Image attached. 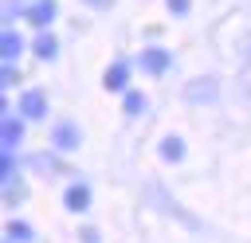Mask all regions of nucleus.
I'll return each instance as SVG.
<instances>
[{
	"mask_svg": "<svg viewBox=\"0 0 251 243\" xmlns=\"http://www.w3.org/2000/svg\"><path fill=\"white\" fill-rule=\"evenodd\" d=\"M16 78H20V71L8 63V67H4V86H16Z\"/></svg>",
	"mask_w": 251,
	"mask_h": 243,
	"instance_id": "obj_13",
	"label": "nucleus"
},
{
	"mask_svg": "<svg viewBox=\"0 0 251 243\" xmlns=\"http://www.w3.org/2000/svg\"><path fill=\"white\" fill-rule=\"evenodd\" d=\"M67 208L71 212H86L90 208V188L86 184H71L67 188Z\"/></svg>",
	"mask_w": 251,
	"mask_h": 243,
	"instance_id": "obj_4",
	"label": "nucleus"
},
{
	"mask_svg": "<svg viewBox=\"0 0 251 243\" xmlns=\"http://www.w3.org/2000/svg\"><path fill=\"white\" fill-rule=\"evenodd\" d=\"M8 239H12V243H27V239H31V227L20 223V219H12V223H8Z\"/></svg>",
	"mask_w": 251,
	"mask_h": 243,
	"instance_id": "obj_11",
	"label": "nucleus"
},
{
	"mask_svg": "<svg viewBox=\"0 0 251 243\" xmlns=\"http://www.w3.org/2000/svg\"><path fill=\"white\" fill-rule=\"evenodd\" d=\"M126 82H129V63H114L106 71V86L110 90H126Z\"/></svg>",
	"mask_w": 251,
	"mask_h": 243,
	"instance_id": "obj_5",
	"label": "nucleus"
},
{
	"mask_svg": "<svg viewBox=\"0 0 251 243\" xmlns=\"http://www.w3.org/2000/svg\"><path fill=\"white\" fill-rule=\"evenodd\" d=\"M126 110H129V114H141V110H145V98H141L137 90H126Z\"/></svg>",
	"mask_w": 251,
	"mask_h": 243,
	"instance_id": "obj_12",
	"label": "nucleus"
},
{
	"mask_svg": "<svg viewBox=\"0 0 251 243\" xmlns=\"http://www.w3.org/2000/svg\"><path fill=\"white\" fill-rule=\"evenodd\" d=\"M75 145H78V129L67 125V122L55 125V149H75Z\"/></svg>",
	"mask_w": 251,
	"mask_h": 243,
	"instance_id": "obj_6",
	"label": "nucleus"
},
{
	"mask_svg": "<svg viewBox=\"0 0 251 243\" xmlns=\"http://www.w3.org/2000/svg\"><path fill=\"white\" fill-rule=\"evenodd\" d=\"M169 8L173 12H188V0H169Z\"/></svg>",
	"mask_w": 251,
	"mask_h": 243,
	"instance_id": "obj_14",
	"label": "nucleus"
},
{
	"mask_svg": "<svg viewBox=\"0 0 251 243\" xmlns=\"http://www.w3.org/2000/svg\"><path fill=\"white\" fill-rule=\"evenodd\" d=\"M20 114H24V118H35V122H39V118L47 114V102H43V94H39V90H27V94L20 98Z\"/></svg>",
	"mask_w": 251,
	"mask_h": 243,
	"instance_id": "obj_2",
	"label": "nucleus"
},
{
	"mask_svg": "<svg viewBox=\"0 0 251 243\" xmlns=\"http://www.w3.org/2000/svg\"><path fill=\"white\" fill-rule=\"evenodd\" d=\"M55 51H59V43H55V35H47V31H43V35L35 39V55H39V59H51Z\"/></svg>",
	"mask_w": 251,
	"mask_h": 243,
	"instance_id": "obj_9",
	"label": "nucleus"
},
{
	"mask_svg": "<svg viewBox=\"0 0 251 243\" xmlns=\"http://www.w3.org/2000/svg\"><path fill=\"white\" fill-rule=\"evenodd\" d=\"M141 67H145L149 74L169 71V51H165V47H149V51H141Z\"/></svg>",
	"mask_w": 251,
	"mask_h": 243,
	"instance_id": "obj_1",
	"label": "nucleus"
},
{
	"mask_svg": "<svg viewBox=\"0 0 251 243\" xmlns=\"http://www.w3.org/2000/svg\"><path fill=\"white\" fill-rule=\"evenodd\" d=\"M90 4H110V0H90Z\"/></svg>",
	"mask_w": 251,
	"mask_h": 243,
	"instance_id": "obj_15",
	"label": "nucleus"
},
{
	"mask_svg": "<svg viewBox=\"0 0 251 243\" xmlns=\"http://www.w3.org/2000/svg\"><path fill=\"white\" fill-rule=\"evenodd\" d=\"M161 157H165V161H180V157H184V141H180V137H165V141H161Z\"/></svg>",
	"mask_w": 251,
	"mask_h": 243,
	"instance_id": "obj_8",
	"label": "nucleus"
},
{
	"mask_svg": "<svg viewBox=\"0 0 251 243\" xmlns=\"http://www.w3.org/2000/svg\"><path fill=\"white\" fill-rule=\"evenodd\" d=\"M20 47H24L20 35H16V31H4V39H0V55H4V63H12V59L20 55Z\"/></svg>",
	"mask_w": 251,
	"mask_h": 243,
	"instance_id": "obj_7",
	"label": "nucleus"
},
{
	"mask_svg": "<svg viewBox=\"0 0 251 243\" xmlns=\"http://www.w3.org/2000/svg\"><path fill=\"white\" fill-rule=\"evenodd\" d=\"M27 20H31L35 27H47V24L55 20V4H51V0H35V4L27 8Z\"/></svg>",
	"mask_w": 251,
	"mask_h": 243,
	"instance_id": "obj_3",
	"label": "nucleus"
},
{
	"mask_svg": "<svg viewBox=\"0 0 251 243\" xmlns=\"http://www.w3.org/2000/svg\"><path fill=\"white\" fill-rule=\"evenodd\" d=\"M16 145H20V122L8 118L4 122V149H16Z\"/></svg>",
	"mask_w": 251,
	"mask_h": 243,
	"instance_id": "obj_10",
	"label": "nucleus"
}]
</instances>
